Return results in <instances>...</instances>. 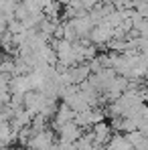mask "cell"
I'll return each instance as SVG.
<instances>
[{
    "mask_svg": "<svg viewBox=\"0 0 148 150\" xmlns=\"http://www.w3.org/2000/svg\"><path fill=\"white\" fill-rule=\"evenodd\" d=\"M112 39H114V28L108 25L106 21L98 23V25L91 28L89 37H87V41H89L91 45H96L98 49H101L103 45H108V43H110Z\"/></svg>",
    "mask_w": 148,
    "mask_h": 150,
    "instance_id": "cell-1",
    "label": "cell"
},
{
    "mask_svg": "<svg viewBox=\"0 0 148 150\" xmlns=\"http://www.w3.org/2000/svg\"><path fill=\"white\" fill-rule=\"evenodd\" d=\"M45 101H47V98H45L39 89H28L25 96H23V108L35 118V116L41 112V108H43Z\"/></svg>",
    "mask_w": 148,
    "mask_h": 150,
    "instance_id": "cell-2",
    "label": "cell"
},
{
    "mask_svg": "<svg viewBox=\"0 0 148 150\" xmlns=\"http://www.w3.org/2000/svg\"><path fill=\"white\" fill-rule=\"evenodd\" d=\"M69 25L73 26L75 35H77V39L79 41H87V37H89V33H91V28H93V23H91V18H89V14L87 12H83V14H79V16H75L71 21H67Z\"/></svg>",
    "mask_w": 148,
    "mask_h": 150,
    "instance_id": "cell-3",
    "label": "cell"
},
{
    "mask_svg": "<svg viewBox=\"0 0 148 150\" xmlns=\"http://www.w3.org/2000/svg\"><path fill=\"white\" fill-rule=\"evenodd\" d=\"M89 132H91V136H93V146H106L108 142H110V138H112V128L110 124L103 120V122H98V124H93L89 128Z\"/></svg>",
    "mask_w": 148,
    "mask_h": 150,
    "instance_id": "cell-4",
    "label": "cell"
},
{
    "mask_svg": "<svg viewBox=\"0 0 148 150\" xmlns=\"http://www.w3.org/2000/svg\"><path fill=\"white\" fill-rule=\"evenodd\" d=\"M83 132H85V130H81L75 122H67V124H63L57 130V138H59V140H65V142H77Z\"/></svg>",
    "mask_w": 148,
    "mask_h": 150,
    "instance_id": "cell-5",
    "label": "cell"
},
{
    "mask_svg": "<svg viewBox=\"0 0 148 150\" xmlns=\"http://www.w3.org/2000/svg\"><path fill=\"white\" fill-rule=\"evenodd\" d=\"M89 75H91V71H89V65H87V63H79V65H73V67L67 69L69 83H73V85H79V83L85 81Z\"/></svg>",
    "mask_w": 148,
    "mask_h": 150,
    "instance_id": "cell-6",
    "label": "cell"
},
{
    "mask_svg": "<svg viewBox=\"0 0 148 150\" xmlns=\"http://www.w3.org/2000/svg\"><path fill=\"white\" fill-rule=\"evenodd\" d=\"M57 108H59V103H57V100H47L45 103H43V108H41V116L47 120V122H51L53 118H55V114H57Z\"/></svg>",
    "mask_w": 148,
    "mask_h": 150,
    "instance_id": "cell-7",
    "label": "cell"
},
{
    "mask_svg": "<svg viewBox=\"0 0 148 150\" xmlns=\"http://www.w3.org/2000/svg\"><path fill=\"white\" fill-rule=\"evenodd\" d=\"M61 6H67V4H71V0H57Z\"/></svg>",
    "mask_w": 148,
    "mask_h": 150,
    "instance_id": "cell-8",
    "label": "cell"
},
{
    "mask_svg": "<svg viewBox=\"0 0 148 150\" xmlns=\"http://www.w3.org/2000/svg\"><path fill=\"white\" fill-rule=\"evenodd\" d=\"M12 2H14V4H18V2H23V0H12Z\"/></svg>",
    "mask_w": 148,
    "mask_h": 150,
    "instance_id": "cell-9",
    "label": "cell"
},
{
    "mask_svg": "<svg viewBox=\"0 0 148 150\" xmlns=\"http://www.w3.org/2000/svg\"><path fill=\"white\" fill-rule=\"evenodd\" d=\"M10 150H23V148H10Z\"/></svg>",
    "mask_w": 148,
    "mask_h": 150,
    "instance_id": "cell-10",
    "label": "cell"
}]
</instances>
